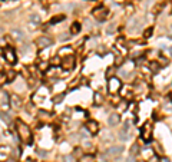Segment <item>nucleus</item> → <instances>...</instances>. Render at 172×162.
Returning a JSON list of instances; mask_svg holds the SVG:
<instances>
[{
    "label": "nucleus",
    "instance_id": "nucleus-1",
    "mask_svg": "<svg viewBox=\"0 0 172 162\" xmlns=\"http://www.w3.org/2000/svg\"><path fill=\"white\" fill-rule=\"evenodd\" d=\"M16 132H17V136L24 143H32V131L29 128V125H26L23 121H16Z\"/></svg>",
    "mask_w": 172,
    "mask_h": 162
},
{
    "label": "nucleus",
    "instance_id": "nucleus-2",
    "mask_svg": "<svg viewBox=\"0 0 172 162\" xmlns=\"http://www.w3.org/2000/svg\"><path fill=\"white\" fill-rule=\"evenodd\" d=\"M122 89V81L119 77L116 76H112L109 77V81H108V91L111 95H118Z\"/></svg>",
    "mask_w": 172,
    "mask_h": 162
},
{
    "label": "nucleus",
    "instance_id": "nucleus-3",
    "mask_svg": "<svg viewBox=\"0 0 172 162\" xmlns=\"http://www.w3.org/2000/svg\"><path fill=\"white\" fill-rule=\"evenodd\" d=\"M152 132H154V128H152V122H145L142 129H141V136L145 142H149L152 139Z\"/></svg>",
    "mask_w": 172,
    "mask_h": 162
},
{
    "label": "nucleus",
    "instance_id": "nucleus-4",
    "mask_svg": "<svg viewBox=\"0 0 172 162\" xmlns=\"http://www.w3.org/2000/svg\"><path fill=\"white\" fill-rule=\"evenodd\" d=\"M3 55H5V59L10 65H13V63L17 62V57H16V52H14V49L12 46H6L3 49Z\"/></svg>",
    "mask_w": 172,
    "mask_h": 162
},
{
    "label": "nucleus",
    "instance_id": "nucleus-5",
    "mask_svg": "<svg viewBox=\"0 0 172 162\" xmlns=\"http://www.w3.org/2000/svg\"><path fill=\"white\" fill-rule=\"evenodd\" d=\"M93 16L96 17L98 20H105L108 19V16H109V10L105 7V6H99V7H96V9L93 10Z\"/></svg>",
    "mask_w": 172,
    "mask_h": 162
},
{
    "label": "nucleus",
    "instance_id": "nucleus-6",
    "mask_svg": "<svg viewBox=\"0 0 172 162\" xmlns=\"http://www.w3.org/2000/svg\"><path fill=\"white\" fill-rule=\"evenodd\" d=\"M52 45V39L47 38V36H40V38L36 40V46L40 50H43V49H47L49 46Z\"/></svg>",
    "mask_w": 172,
    "mask_h": 162
},
{
    "label": "nucleus",
    "instance_id": "nucleus-7",
    "mask_svg": "<svg viewBox=\"0 0 172 162\" xmlns=\"http://www.w3.org/2000/svg\"><path fill=\"white\" fill-rule=\"evenodd\" d=\"M60 66L63 67V69H66V70L73 69V67H75V57H73V55L63 57V59H62V62H60Z\"/></svg>",
    "mask_w": 172,
    "mask_h": 162
},
{
    "label": "nucleus",
    "instance_id": "nucleus-8",
    "mask_svg": "<svg viewBox=\"0 0 172 162\" xmlns=\"http://www.w3.org/2000/svg\"><path fill=\"white\" fill-rule=\"evenodd\" d=\"M130 122L128 121V122H125V125H123V128H122L121 134H119V138L122 139V141H128V139L130 138Z\"/></svg>",
    "mask_w": 172,
    "mask_h": 162
},
{
    "label": "nucleus",
    "instance_id": "nucleus-9",
    "mask_svg": "<svg viewBox=\"0 0 172 162\" xmlns=\"http://www.w3.org/2000/svg\"><path fill=\"white\" fill-rule=\"evenodd\" d=\"M9 105L13 108V109H20L22 108V105H23V102H22V99H20V96L17 95H12L10 96V100H9Z\"/></svg>",
    "mask_w": 172,
    "mask_h": 162
},
{
    "label": "nucleus",
    "instance_id": "nucleus-10",
    "mask_svg": "<svg viewBox=\"0 0 172 162\" xmlns=\"http://www.w3.org/2000/svg\"><path fill=\"white\" fill-rule=\"evenodd\" d=\"M86 129H88L92 135H96L99 132V124L96 121H88V122H86Z\"/></svg>",
    "mask_w": 172,
    "mask_h": 162
},
{
    "label": "nucleus",
    "instance_id": "nucleus-11",
    "mask_svg": "<svg viewBox=\"0 0 172 162\" xmlns=\"http://www.w3.org/2000/svg\"><path fill=\"white\" fill-rule=\"evenodd\" d=\"M39 119L42 122H49V121H52V113L49 110H40L39 112Z\"/></svg>",
    "mask_w": 172,
    "mask_h": 162
},
{
    "label": "nucleus",
    "instance_id": "nucleus-12",
    "mask_svg": "<svg viewBox=\"0 0 172 162\" xmlns=\"http://www.w3.org/2000/svg\"><path fill=\"white\" fill-rule=\"evenodd\" d=\"M123 148L122 146H112V148L108 149V155H111V157H118V155H121Z\"/></svg>",
    "mask_w": 172,
    "mask_h": 162
},
{
    "label": "nucleus",
    "instance_id": "nucleus-13",
    "mask_svg": "<svg viewBox=\"0 0 172 162\" xmlns=\"http://www.w3.org/2000/svg\"><path fill=\"white\" fill-rule=\"evenodd\" d=\"M119 122H121V116H119L118 113L111 115V116H109V119H108V124L111 125V126H116Z\"/></svg>",
    "mask_w": 172,
    "mask_h": 162
},
{
    "label": "nucleus",
    "instance_id": "nucleus-14",
    "mask_svg": "<svg viewBox=\"0 0 172 162\" xmlns=\"http://www.w3.org/2000/svg\"><path fill=\"white\" fill-rule=\"evenodd\" d=\"M70 55H73V49L70 48V46H65V48H62L60 50H59V55H57V56L66 57V56H70Z\"/></svg>",
    "mask_w": 172,
    "mask_h": 162
},
{
    "label": "nucleus",
    "instance_id": "nucleus-15",
    "mask_svg": "<svg viewBox=\"0 0 172 162\" xmlns=\"http://www.w3.org/2000/svg\"><path fill=\"white\" fill-rule=\"evenodd\" d=\"M93 100H95V103L98 106L103 105V102H105V98H103V95L101 93V92H96L95 93V96H93Z\"/></svg>",
    "mask_w": 172,
    "mask_h": 162
},
{
    "label": "nucleus",
    "instance_id": "nucleus-16",
    "mask_svg": "<svg viewBox=\"0 0 172 162\" xmlns=\"http://www.w3.org/2000/svg\"><path fill=\"white\" fill-rule=\"evenodd\" d=\"M9 100H10V98H9V95L6 93V92H3L2 95H0V105L2 106H9Z\"/></svg>",
    "mask_w": 172,
    "mask_h": 162
},
{
    "label": "nucleus",
    "instance_id": "nucleus-17",
    "mask_svg": "<svg viewBox=\"0 0 172 162\" xmlns=\"http://www.w3.org/2000/svg\"><path fill=\"white\" fill-rule=\"evenodd\" d=\"M145 56H146V59H149V60H156L158 59V52H155L154 49H151V50H148V52L145 53Z\"/></svg>",
    "mask_w": 172,
    "mask_h": 162
},
{
    "label": "nucleus",
    "instance_id": "nucleus-18",
    "mask_svg": "<svg viewBox=\"0 0 172 162\" xmlns=\"http://www.w3.org/2000/svg\"><path fill=\"white\" fill-rule=\"evenodd\" d=\"M12 34H13V38L16 39V40H19V42L24 40V33L22 32V30H13V32H12Z\"/></svg>",
    "mask_w": 172,
    "mask_h": 162
},
{
    "label": "nucleus",
    "instance_id": "nucleus-19",
    "mask_svg": "<svg viewBox=\"0 0 172 162\" xmlns=\"http://www.w3.org/2000/svg\"><path fill=\"white\" fill-rule=\"evenodd\" d=\"M79 32H80V24L78 23V22L72 23V26H70V33L76 34V33H79Z\"/></svg>",
    "mask_w": 172,
    "mask_h": 162
},
{
    "label": "nucleus",
    "instance_id": "nucleus-20",
    "mask_svg": "<svg viewBox=\"0 0 172 162\" xmlns=\"http://www.w3.org/2000/svg\"><path fill=\"white\" fill-rule=\"evenodd\" d=\"M29 19H30V22H32V23L35 24V26L40 24V22H42V20H40V16H39V14H32V16H30Z\"/></svg>",
    "mask_w": 172,
    "mask_h": 162
},
{
    "label": "nucleus",
    "instance_id": "nucleus-21",
    "mask_svg": "<svg viewBox=\"0 0 172 162\" xmlns=\"http://www.w3.org/2000/svg\"><path fill=\"white\" fill-rule=\"evenodd\" d=\"M118 109L121 110V112H125L128 109V102L126 100H121L119 103H118Z\"/></svg>",
    "mask_w": 172,
    "mask_h": 162
},
{
    "label": "nucleus",
    "instance_id": "nucleus-22",
    "mask_svg": "<svg viewBox=\"0 0 172 162\" xmlns=\"http://www.w3.org/2000/svg\"><path fill=\"white\" fill-rule=\"evenodd\" d=\"M60 20H65V14H57V16H55L53 19H50V24H55L57 22H60Z\"/></svg>",
    "mask_w": 172,
    "mask_h": 162
},
{
    "label": "nucleus",
    "instance_id": "nucleus-23",
    "mask_svg": "<svg viewBox=\"0 0 172 162\" xmlns=\"http://www.w3.org/2000/svg\"><path fill=\"white\" fill-rule=\"evenodd\" d=\"M156 62H158L159 66L162 67V66H165V65H168V63H169V60H168V59H165V57H162V56H159L158 59H156Z\"/></svg>",
    "mask_w": 172,
    "mask_h": 162
},
{
    "label": "nucleus",
    "instance_id": "nucleus-24",
    "mask_svg": "<svg viewBox=\"0 0 172 162\" xmlns=\"http://www.w3.org/2000/svg\"><path fill=\"white\" fill-rule=\"evenodd\" d=\"M43 99H45V98H43V96H40V95H33V103H35V105L42 103Z\"/></svg>",
    "mask_w": 172,
    "mask_h": 162
},
{
    "label": "nucleus",
    "instance_id": "nucleus-25",
    "mask_svg": "<svg viewBox=\"0 0 172 162\" xmlns=\"http://www.w3.org/2000/svg\"><path fill=\"white\" fill-rule=\"evenodd\" d=\"M60 62H62V57H59V56H55L50 60V63L53 65V66H60Z\"/></svg>",
    "mask_w": 172,
    "mask_h": 162
},
{
    "label": "nucleus",
    "instance_id": "nucleus-26",
    "mask_svg": "<svg viewBox=\"0 0 172 162\" xmlns=\"http://www.w3.org/2000/svg\"><path fill=\"white\" fill-rule=\"evenodd\" d=\"M80 162H95V157H93V155H86V157H82Z\"/></svg>",
    "mask_w": 172,
    "mask_h": 162
},
{
    "label": "nucleus",
    "instance_id": "nucleus-27",
    "mask_svg": "<svg viewBox=\"0 0 172 162\" xmlns=\"http://www.w3.org/2000/svg\"><path fill=\"white\" fill-rule=\"evenodd\" d=\"M6 82H7V76H6V73L0 72V86H3Z\"/></svg>",
    "mask_w": 172,
    "mask_h": 162
},
{
    "label": "nucleus",
    "instance_id": "nucleus-28",
    "mask_svg": "<svg viewBox=\"0 0 172 162\" xmlns=\"http://www.w3.org/2000/svg\"><path fill=\"white\" fill-rule=\"evenodd\" d=\"M152 32H154V29H152V27L146 29V30L144 32V38H145V39H149L151 36H152Z\"/></svg>",
    "mask_w": 172,
    "mask_h": 162
},
{
    "label": "nucleus",
    "instance_id": "nucleus-29",
    "mask_svg": "<svg viewBox=\"0 0 172 162\" xmlns=\"http://www.w3.org/2000/svg\"><path fill=\"white\" fill-rule=\"evenodd\" d=\"M159 65H158V62H156V60H155V62H152L151 63V70L152 72H158V69H159Z\"/></svg>",
    "mask_w": 172,
    "mask_h": 162
},
{
    "label": "nucleus",
    "instance_id": "nucleus-30",
    "mask_svg": "<svg viewBox=\"0 0 172 162\" xmlns=\"http://www.w3.org/2000/svg\"><path fill=\"white\" fill-rule=\"evenodd\" d=\"M39 70L46 72L47 70V63L46 62H40V63H39Z\"/></svg>",
    "mask_w": 172,
    "mask_h": 162
},
{
    "label": "nucleus",
    "instance_id": "nucleus-31",
    "mask_svg": "<svg viewBox=\"0 0 172 162\" xmlns=\"http://www.w3.org/2000/svg\"><path fill=\"white\" fill-rule=\"evenodd\" d=\"M125 9H126V12H128V14H130L132 12H134V6L130 5V3H128V5L125 6Z\"/></svg>",
    "mask_w": 172,
    "mask_h": 162
},
{
    "label": "nucleus",
    "instance_id": "nucleus-32",
    "mask_svg": "<svg viewBox=\"0 0 172 162\" xmlns=\"http://www.w3.org/2000/svg\"><path fill=\"white\" fill-rule=\"evenodd\" d=\"M136 152H138V143H135V145L130 148V155H136Z\"/></svg>",
    "mask_w": 172,
    "mask_h": 162
},
{
    "label": "nucleus",
    "instance_id": "nucleus-33",
    "mask_svg": "<svg viewBox=\"0 0 172 162\" xmlns=\"http://www.w3.org/2000/svg\"><path fill=\"white\" fill-rule=\"evenodd\" d=\"M62 99H63V93H60L59 96H56L55 99H53V102H55V103H59V102H60Z\"/></svg>",
    "mask_w": 172,
    "mask_h": 162
},
{
    "label": "nucleus",
    "instance_id": "nucleus-34",
    "mask_svg": "<svg viewBox=\"0 0 172 162\" xmlns=\"http://www.w3.org/2000/svg\"><path fill=\"white\" fill-rule=\"evenodd\" d=\"M14 75H16L14 72H9V73H6V76H7V81H12V79L14 77Z\"/></svg>",
    "mask_w": 172,
    "mask_h": 162
},
{
    "label": "nucleus",
    "instance_id": "nucleus-35",
    "mask_svg": "<svg viewBox=\"0 0 172 162\" xmlns=\"http://www.w3.org/2000/svg\"><path fill=\"white\" fill-rule=\"evenodd\" d=\"M112 73H113V67H111V69H108L106 76H111V77H112Z\"/></svg>",
    "mask_w": 172,
    "mask_h": 162
},
{
    "label": "nucleus",
    "instance_id": "nucleus-36",
    "mask_svg": "<svg viewBox=\"0 0 172 162\" xmlns=\"http://www.w3.org/2000/svg\"><path fill=\"white\" fill-rule=\"evenodd\" d=\"M159 159H158V157H151V159H149L148 162H158Z\"/></svg>",
    "mask_w": 172,
    "mask_h": 162
},
{
    "label": "nucleus",
    "instance_id": "nucleus-37",
    "mask_svg": "<svg viewBox=\"0 0 172 162\" xmlns=\"http://www.w3.org/2000/svg\"><path fill=\"white\" fill-rule=\"evenodd\" d=\"M39 155H42V157H46V152H45L43 149H39Z\"/></svg>",
    "mask_w": 172,
    "mask_h": 162
},
{
    "label": "nucleus",
    "instance_id": "nucleus-38",
    "mask_svg": "<svg viewBox=\"0 0 172 162\" xmlns=\"http://www.w3.org/2000/svg\"><path fill=\"white\" fill-rule=\"evenodd\" d=\"M75 151H76V152H75V153H76V155H80V153H82V152H80V151H82V149H80V148L75 149ZM75 153H73V155H75Z\"/></svg>",
    "mask_w": 172,
    "mask_h": 162
},
{
    "label": "nucleus",
    "instance_id": "nucleus-39",
    "mask_svg": "<svg viewBox=\"0 0 172 162\" xmlns=\"http://www.w3.org/2000/svg\"><path fill=\"white\" fill-rule=\"evenodd\" d=\"M158 162H169V159H168V158H162V159H159Z\"/></svg>",
    "mask_w": 172,
    "mask_h": 162
},
{
    "label": "nucleus",
    "instance_id": "nucleus-40",
    "mask_svg": "<svg viewBox=\"0 0 172 162\" xmlns=\"http://www.w3.org/2000/svg\"><path fill=\"white\" fill-rule=\"evenodd\" d=\"M128 162H134V158H129V159H128Z\"/></svg>",
    "mask_w": 172,
    "mask_h": 162
},
{
    "label": "nucleus",
    "instance_id": "nucleus-41",
    "mask_svg": "<svg viewBox=\"0 0 172 162\" xmlns=\"http://www.w3.org/2000/svg\"><path fill=\"white\" fill-rule=\"evenodd\" d=\"M26 162H35V161H33V159H30V161H29V159H27V161H26Z\"/></svg>",
    "mask_w": 172,
    "mask_h": 162
},
{
    "label": "nucleus",
    "instance_id": "nucleus-42",
    "mask_svg": "<svg viewBox=\"0 0 172 162\" xmlns=\"http://www.w3.org/2000/svg\"><path fill=\"white\" fill-rule=\"evenodd\" d=\"M0 70H2V63H0Z\"/></svg>",
    "mask_w": 172,
    "mask_h": 162
},
{
    "label": "nucleus",
    "instance_id": "nucleus-43",
    "mask_svg": "<svg viewBox=\"0 0 172 162\" xmlns=\"http://www.w3.org/2000/svg\"><path fill=\"white\" fill-rule=\"evenodd\" d=\"M171 53H172V48H171Z\"/></svg>",
    "mask_w": 172,
    "mask_h": 162
}]
</instances>
